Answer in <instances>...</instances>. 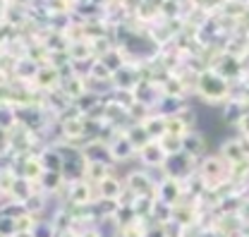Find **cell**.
I'll list each match as a JSON object with an SVG mask.
<instances>
[{
    "mask_svg": "<svg viewBox=\"0 0 249 237\" xmlns=\"http://www.w3.org/2000/svg\"><path fill=\"white\" fill-rule=\"evenodd\" d=\"M194 93H196L204 103L223 108V106L232 98V82H230V79H225L218 70L209 67V70H204V72L196 77Z\"/></svg>",
    "mask_w": 249,
    "mask_h": 237,
    "instance_id": "1",
    "label": "cell"
},
{
    "mask_svg": "<svg viewBox=\"0 0 249 237\" xmlns=\"http://www.w3.org/2000/svg\"><path fill=\"white\" fill-rule=\"evenodd\" d=\"M199 173H201V178L206 180L209 184H218V180L225 178L228 173H232V165L220 153L218 156H206L201 161V165H199Z\"/></svg>",
    "mask_w": 249,
    "mask_h": 237,
    "instance_id": "2",
    "label": "cell"
},
{
    "mask_svg": "<svg viewBox=\"0 0 249 237\" xmlns=\"http://www.w3.org/2000/svg\"><path fill=\"white\" fill-rule=\"evenodd\" d=\"M60 89L65 91V96L77 103L82 96L89 93V79H87V72H70L67 77H62V84Z\"/></svg>",
    "mask_w": 249,
    "mask_h": 237,
    "instance_id": "3",
    "label": "cell"
},
{
    "mask_svg": "<svg viewBox=\"0 0 249 237\" xmlns=\"http://www.w3.org/2000/svg\"><path fill=\"white\" fill-rule=\"evenodd\" d=\"M108 151H110V158H113V161H129V158L137 153V148L129 142V137L124 134V129H118L115 134H110Z\"/></svg>",
    "mask_w": 249,
    "mask_h": 237,
    "instance_id": "4",
    "label": "cell"
},
{
    "mask_svg": "<svg viewBox=\"0 0 249 237\" xmlns=\"http://www.w3.org/2000/svg\"><path fill=\"white\" fill-rule=\"evenodd\" d=\"M67 60L72 65H91L96 60V51H93V43L89 38H82V41H74L67 46Z\"/></svg>",
    "mask_w": 249,
    "mask_h": 237,
    "instance_id": "5",
    "label": "cell"
},
{
    "mask_svg": "<svg viewBox=\"0 0 249 237\" xmlns=\"http://www.w3.org/2000/svg\"><path fill=\"white\" fill-rule=\"evenodd\" d=\"M137 156H139V161L144 165H151V168H163L165 161H168V153L163 151V146L158 142H149L144 148H139Z\"/></svg>",
    "mask_w": 249,
    "mask_h": 237,
    "instance_id": "6",
    "label": "cell"
},
{
    "mask_svg": "<svg viewBox=\"0 0 249 237\" xmlns=\"http://www.w3.org/2000/svg\"><path fill=\"white\" fill-rule=\"evenodd\" d=\"M220 156L230 163V165H242V163H247L249 158L245 156V151L240 146V139L235 137V139H225L223 144H220Z\"/></svg>",
    "mask_w": 249,
    "mask_h": 237,
    "instance_id": "7",
    "label": "cell"
},
{
    "mask_svg": "<svg viewBox=\"0 0 249 237\" xmlns=\"http://www.w3.org/2000/svg\"><path fill=\"white\" fill-rule=\"evenodd\" d=\"M182 153L192 156L194 161L201 158V156L206 153V139H204V134L196 132V129H192L185 139H182Z\"/></svg>",
    "mask_w": 249,
    "mask_h": 237,
    "instance_id": "8",
    "label": "cell"
},
{
    "mask_svg": "<svg viewBox=\"0 0 249 237\" xmlns=\"http://www.w3.org/2000/svg\"><path fill=\"white\" fill-rule=\"evenodd\" d=\"M247 110H249V103L237 101V98H230V101L220 108V113H223V122H225V125H237Z\"/></svg>",
    "mask_w": 249,
    "mask_h": 237,
    "instance_id": "9",
    "label": "cell"
},
{
    "mask_svg": "<svg viewBox=\"0 0 249 237\" xmlns=\"http://www.w3.org/2000/svg\"><path fill=\"white\" fill-rule=\"evenodd\" d=\"M144 127H146V132H149V137L158 142L160 137H165L168 134V118L165 115H160V113H154L151 118H146L142 122Z\"/></svg>",
    "mask_w": 249,
    "mask_h": 237,
    "instance_id": "10",
    "label": "cell"
},
{
    "mask_svg": "<svg viewBox=\"0 0 249 237\" xmlns=\"http://www.w3.org/2000/svg\"><path fill=\"white\" fill-rule=\"evenodd\" d=\"M43 173H46V168H43L41 156H38V158H36V156H27V158H24V163H22V178L24 180H29V182L41 180Z\"/></svg>",
    "mask_w": 249,
    "mask_h": 237,
    "instance_id": "11",
    "label": "cell"
},
{
    "mask_svg": "<svg viewBox=\"0 0 249 237\" xmlns=\"http://www.w3.org/2000/svg\"><path fill=\"white\" fill-rule=\"evenodd\" d=\"M120 189H123V184L115 178H106L103 182H98V192H101L103 199H115L120 194Z\"/></svg>",
    "mask_w": 249,
    "mask_h": 237,
    "instance_id": "12",
    "label": "cell"
},
{
    "mask_svg": "<svg viewBox=\"0 0 249 237\" xmlns=\"http://www.w3.org/2000/svg\"><path fill=\"white\" fill-rule=\"evenodd\" d=\"M189 132H192V127H189L180 115H170V118H168V134H175V137L185 139Z\"/></svg>",
    "mask_w": 249,
    "mask_h": 237,
    "instance_id": "13",
    "label": "cell"
},
{
    "mask_svg": "<svg viewBox=\"0 0 249 237\" xmlns=\"http://www.w3.org/2000/svg\"><path fill=\"white\" fill-rule=\"evenodd\" d=\"M158 144H160L163 151L168 153V158H170V156L182 153V139H180V137H175V134H165V137H160V139H158Z\"/></svg>",
    "mask_w": 249,
    "mask_h": 237,
    "instance_id": "14",
    "label": "cell"
},
{
    "mask_svg": "<svg viewBox=\"0 0 249 237\" xmlns=\"http://www.w3.org/2000/svg\"><path fill=\"white\" fill-rule=\"evenodd\" d=\"M72 199H74L77 204H87V199H89V184H87V182H74Z\"/></svg>",
    "mask_w": 249,
    "mask_h": 237,
    "instance_id": "15",
    "label": "cell"
},
{
    "mask_svg": "<svg viewBox=\"0 0 249 237\" xmlns=\"http://www.w3.org/2000/svg\"><path fill=\"white\" fill-rule=\"evenodd\" d=\"M127 180H129V182H127V184H129V189H144V187H146V182H149L146 175H142V173H132Z\"/></svg>",
    "mask_w": 249,
    "mask_h": 237,
    "instance_id": "16",
    "label": "cell"
},
{
    "mask_svg": "<svg viewBox=\"0 0 249 237\" xmlns=\"http://www.w3.org/2000/svg\"><path fill=\"white\" fill-rule=\"evenodd\" d=\"M235 129H237V134H242V137H249V110L242 115V120L235 125Z\"/></svg>",
    "mask_w": 249,
    "mask_h": 237,
    "instance_id": "17",
    "label": "cell"
},
{
    "mask_svg": "<svg viewBox=\"0 0 249 237\" xmlns=\"http://www.w3.org/2000/svg\"><path fill=\"white\" fill-rule=\"evenodd\" d=\"M113 2H123V5H127V0H113Z\"/></svg>",
    "mask_w": 249,
    "mask_h": 237,
    "instance_id": "18",
    "label": "cell"
},
{
    "mask_svg": "<svg viewBox=\"0 0 249 237\" xmlns=\"http://www.w3.org/2000/svg\"><path fill=\"white\" fill-rule=\"evenodd\" d=\"M240 2H242V5H247V7H249V0H240Z\"/></svg>",
    "mask_w": 249,
    "mask_h": 237,
    "instance_id": "19",
    "label": "cell"
},
{
    "mask_svg": "<svg viewBox=\"0 0 249 237\" xmlns=\"http://www.w3.org/2000/svg\"><path fill=\"white\" fill-rule=\"evenodd\" d=\"M178 2H187V0H178Z\"/></svg>",
    "mask_w": 249,
    "mask_h": 237,
    "instance_id": "20",
    "label": "cell"
},
{
    "mask_svg": "<svg viewBox=\"0 0 249 237\" xmlns=\"http://www.w3.org/2000/svg\"><path fill=\"white\" fill-rule=\"evenodd\" d=\"M77 2H84V0H77Z\"/></svg>",
    "mask_w": 249,
    "mask_h": 237,
    "instance_id": "21",
    "label": "cell"
}]
</instances>
